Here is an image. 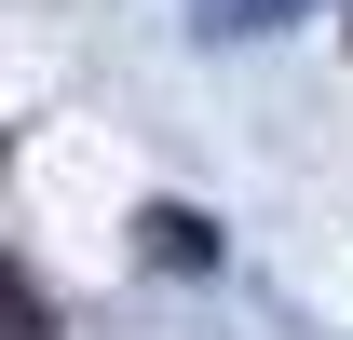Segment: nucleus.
<instances>
[{
    "instance_id": "obj_1",
    "label": "nucleus",
    "mask_w": 353,
    "mask_h": 340,
    "mask_svg": "<svg viewBox=\"0 0 353 340\" xmlns=\"http://www.w3.org/2000/svg\"><path fill=\"white\" fill-rule=\"evenodd\" d=\"M136 232H150V258H176V272H204V258H218V232H204L190 205H150Z\"/></svg>"
},
{
    "instance_id": "obj_2",
    "label": "nucleus",
    "mask_w": 353,
    "mask_h": 340,
    "mask_svg": "<svg viewBox=\"0 0 353 340\" xmlns=\"http://www.w3.org/2000/svg\"><path fill=\"white\" fill-rule=\"evenodd\" d=\"M285 14H299V0H218L204 28H285Z\"/></svg>"
},
{
    "instance_id": "obj_3",
    "label": "nucleus",
    "mask_w": 353,
    "mask_h": 340,
    "mask_svg": "<svg viewBox=\"0 0 353 340\" xmlns=\"http://www.w3.org/2000/svg\"><path fill=\"white\" fill-rule=\"evenodd\" d=\"M0 340H41V299L14 286V272H0Z\"/></svg>"
}]
</instances>
